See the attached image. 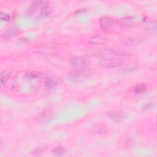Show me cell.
<instances>
[{
    "label": "cell",
    "instance_id": "obj_14",
    "mask_svg": "<svg viewBox=\"0 0 157 157\" xmlns=\"http://www.w3.org/2000/svg\"><path fill=\"white\" fill-rule=\"evenodd\" d=\"M58 84L57 81L51 77H47L44 82V86L47 90H50L55 87Z\"/></svg>",
    "mask_w": 157,
    "mask_h": 157
},
{
    "label": "cell",
    "instance_id": "obj_15",
    "mask_svg": "<svg viewBox=\"0 0 157 157\" xmlns=\"http://www.w3.org/2000/svg\"><path fill=\"white\" fill-rule=\"evenodd\" d=\"M10 75H11V71L8 69L3 71L1 73V87L5 85Z\"/></svg>",
    "mask_w": 157,
    "mask_h": 157
},
{
    "label": "cell",
    "instance_id": "obj_13",
    "mask_svg": "<svg viewBox=\"0 0 157 157\" xmlns=\"http://www.w3.org/2000/svg\"><path fill=\"white\" fill-rule=\"evenodd\" d=\"M109 39L105 36H96L90 38L89 42L92 44H102L107 42Z\"/></svg>",
    "mask_w": 157,
    "mask_h": 157
},
{
    "label": "cell",
    "instance_id": "obj_11",
    "mask_svg": "<svg viewBox=\"0 0 157 157\" xmlns=\"http://www.w3.org/2000/svg\"><path fill=\"white\" fill-rule=\"evenodd\" d=\"M19 32V28L17 26H12L9 27L3 34L5 39H9L15 36Z\"/></svg>",
    "mask_w": 157,
    "mask_h": 157
},
{
    "label": "cell",
    "instance_id": "obj_7",
    "mask_svg": "<svg viewBox=\"0 0 157 157\" xmlns=\"http://www.w3.org/2000/svg\"><path fill=\"white\" fill-rule=\"evenodd\" d=\"M99 24L102 30L104 32H109L115 26V21L113 18L109 16L102 17L99 20Z\"/></svg>",
    "mask_w": 157,
    "mask_h": 157
},
{
    "label": "cell",
    "instance_id": "obj_12",
    "mask_svg": "<svg viewBox=\"0 0 157 157\" xmlns=\"http://www.w3.org/2000/svg\"><path fill=\"white\" fill-rule=\"evenodd\" d=\"M142 27L147 31H155L156 29V21L145 20L142 24Z\"/></svg>",
    "mask_w": 157,
    "mask_h": 157
},
{
    "label": "cell",
    "instance_id": "obj_3",
    "mask_svg": "<svg viewBox=\"0 0 157 157\" xmlns=\"http://www.w3.org/2000/svg\"><path fill=\"white\" fill-rule=\"evenodd\" d=\"M88 74V73L86 71V69H76L75 70L72 71L67 73L66 78L70 82L78 83L84 80L86 78Z\"/></svg>",
    "mask_w": 157,
    "mask_h": 157
},
{
    "label": "cell",
    "instance_id": "obj_4",
    "mask_svg": "<svg viewBox=\"0 0 157 157\" xmlns=\"http://www.w3.org/2000/svg\"><path fill=\"white\" fill-rule=\"evenodd\" d=\"M60 49L58 44L53 43L43 44L37 46L35 48V51L42 55H51L56 53Z\"/></svg>",
    "mask_w": 157,
    "mask_h": 157
},
{
    "label": "cell",
    "instance_id": "obj_21",
    "mask_svg": "<svg viewBox=\"0 0 157 157\" xmlns=\"http://www.w3.org/2000/svg\"><path fill=\"white\" fill-rule=\"evenodd\" d=\"M20 42H21L22 43L26 44V43H27V42H28L29 41V39L28 38H26V37H22V38H21V39H20Z\"/></svg>",
    "mask_w": 157,
    "mask_h": 157
},
{
    "label": "cell",
    "instance_id": "obj_2",
    "mask_svg": "<svg viewBox=\"0 0 157 157\" xmlns=\"http://www.w3.org/2000/svg\"><path fill=\"white\" fill-rule=\"evenodd\" d=\"M127 55L126 53L113 49H101L93 53V56L100 59L118 58Z\"/></svg>",
    "mask_w": 157,
    "mask_h": 157
},
{
    "label": "cell",
    "instance_id": "obj_6",
    "mask_svg": "<svg viewBox=\"0 0 157 157\" xmlns=\"http://www.w3.org/2000/svg\"><path fill=\"white\" fill-rule=\"evenodd\" d=\"M123 61L121 59H120V58L101 59L99 60V65L105 68L115 67L123 65Z\"/></svg>",
    "mask_w": 157,
    "mask_h": 157
},
{
    "label": "cell",
    "instance_id": "obj_9",
    "mask_svg": "<svg viewBox=\"0 0 157 157\" xmlns=\"http://www.w3.org/2000/svg\"><path fill=\"white\" fill-rule=\"evenodd\" d=\"M70 63L73 67L78 69H86L88 66V62L86 59L78 56H75L71 58Z\"/></svg>",
    "mask_w": 157,
    "mask_h": 157
},
{
    "label": "cell",
    "instance_id": "obj_22",
    "mask_svg": "<svg viewBox=\"0 0 157 157\" xmlns=\"http://www.w3.org/2000/svg\"><path fill=\"white\" fill-rule=\"evenodd\" d=\"M151 107H153V104L148 103V104H146L144 105V109H149V108H151Z\"/></svg>",
    "mask_w": 157,
    "mask_h": 157
},
{
    "label": "cell",
    "instance_id": "obj_19",
    "mask_svg": "<svg viewBox=\"0 0 157 157\" xmlns=\"http://www.w3.org/2000/svg\"><path fill=\"white\" fill-rule=\"evenodd\" d=\"M136 69H137V65L135 64H128L127 65H125L123 68V71L126 72L132 71Z\"/></svg>",
    "mask_w": 157,
    "mask_h": 157
},
{
    "label": "cell",
    "instance_id": "obj_5",
    "mask_svg": "<svg viewBox=\"0 0 157 157\" xmlns=\"http://www.w3.org/2000/svg\"><path fill=\"white\" fill-rule=\"evenodd\" d=\"M118 24L123 27H134L140 23L139 17L136 15L126 16L119 18L117 20Z\"/></svg>",
    "mask_w": 157,
    "mask_h": 157
},
{
    "label": "cell",
    "instance_id": "obj_16",
    "mask_svg": "<svg viewBox=\"0 0 157 157\" xmlns=\"http://www.w3.org/2000/svg\"><path fill=\"white\" fill-rule=\"evenodd\" d=\"M147 91V86L144 84L137 85L134 88V92L137 94H141Z\"/></svg>",
    "mask_w": 157,
    "mask_h": 157
},
{
    "label": "cell",
    "instance_id": "obj_10",
    "mask_svg": "<svg viewBox=\"0 0 157 157\" xmlns=\"http://www.w3.org/2000/svg\"><path fill=\"white\" fill-rule=\"evenodd\" d=\"M107 115L113 121H120L124 119L125 117L124 113L120 110H114L108 112Z\"/></svg>",
    "mask_w": 157,
    "mask_h": 157
},
{
    "label": "cell",
    "instance_id": "obj_8",
    "mask_svg": "<svg viewBox=\"0 0 157 157\" xmlns=\"http://www.w3.org/2000/svg\"><path fill=\"white\" fill-rule=\"evenodd\" d=\"M145 41V38L143 37H124L120 39V42L124 45H139Z\"/></svg>",
    "mask_w": 157,
    "mask_h": 157
},
{
    "label": "cell",
    "instance_id": "obj_17",
    "mask_svg": "<svg viewBox=\"0 0 157 157\" xmlns=\"http://www.w3.org/2000/svg\"><path fill=\"white\" fill-rule=\"evenodd\" d=\"M41 74L39 72L37 71H30L29 72H27L25 74V78L27 79H34V78H38L40 76Z\"/></svg>",
    "mask_w": 157,
    "mask_h": 157
},
{
    "label": "cell",
    "instance_id": "obj_18",
    "mask_svg": "<svg viewBox=\"0 0 157 157\" xmlns=\"http://www.w3.org/2000/svg\"><path fill=\"white\" fill-rule=\"evenodd\" d=\"M53 153H55V155L61 156H63L66 153V149L63 147L61 145H58L53 150Z\"/></svg>",
    "mask_w": 157,
    "mask_h": 157
},
{
    "label": "cell",
    "instance_id": "obj_1",
    "mask_svg": "<svg viewBox=\"0 0 157 157\" xmlns=\"http://www.w3.org/2000/svg\"><path fill=\"white\" fill-rule=\"evenodd\" d=\"M52 4L47 1H34L31 2L28 14L33 18L37 20L48 17L53 12Z\"/></svg>",
    "mask_w": 157,
    "mask_h": 157
},
{
    "label": "cell",
    "instance_id": "obj_20",
    "mask_svg": "<svg viewBox=\"0 0 157 157\" xmlns=\"http://www.w3.org/2000/svg\"><path fill=\"white\" fill-rule=\"evenodd\" d=\"M0 18L3 21H9L10 19V16L8 13L4 12H1L0 13Z\"/></svg>",
    "mask_w": 157,
    "mask_h": 157
}]
</instances>
